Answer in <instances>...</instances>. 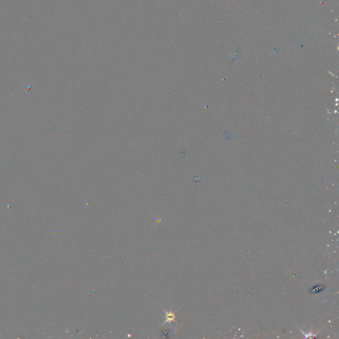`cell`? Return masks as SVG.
Masks as SVG:
<instances>
[{
  "instance_id": "obj_1",
  "label": "cell",
  "mask_w": 339,
  "mask_h": 339,
  "mask_svg": "<svg viewBox=\"0 0 339 339\" xmlns=\"http://www.w3.org/2000/svg\"><path fill=\"white\" fill-rule=\"evenodd\" d=\"M165 313H166V321L164 322V324L166 323L167 322H168V323H170V322H172H172H173V321L176 322V321H175V318H176V317H175V315H174V313H172V312H170V313H169V312L165 311Z\"/></svg>"
}]
</instances>
